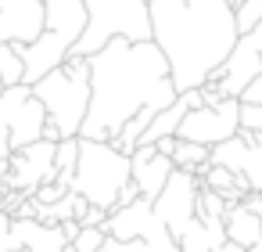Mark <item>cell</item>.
Segmentation results:
<instances>
[{"instance_id":"cell-28","label":"cell","mask_w":262,"mask_h":252,"mask_svg":"<svg viewBox=\"0 0 262 252\" xmlns=\"http://www.w3.org/2000/svg\"><path fill=\"white\" fill-rule=\"evenodd\" d=\"M155 151L165 155V159H172V151H176V137H162V141L155 144Z\"/></svg>"},{"instance_id":"cell-20","label":"cell","mask_w":262,"mask_h":252,"mask_svg":"<svg viewBox=\"0 0 262 252\" xmlns=\"http://www.w3.org/2000/svg\"><path fill=\"white\" fill-rule=\"evenodd\" d=\"M223 212H226V202L215 191L198 187V220H223Z\"/></svg>"},{"instance_id":"cell-14","label":"cell","mask_w":262,"mask_h":252,"mask_svg":"<svg viewBox=\"0 0 262 252\" xmlns=\"http://www.w3.org/2000/svg\"><path fill=\"white\" fill-rule=\"evenodd\" d=\"M223 227H226V241H233L237 248H255V245H262V220L244 205V202H237V205H226V212H223Z\"/></svg>"},{"instance_id":"cell-1","label":"cell","mask_w":262,"mask_h":252,"mask_svg":"<svg viewBox=\"0 0 262 252\" xmlns=\"http://www.w3.org/2000/svg\"><path fill=\"white\" fill-rule=\"evenodd\" d=\"M86 65H90V108L79 126V141L108 144L137 112L144 108L165 112L176 101L169 62L155 44L112 40L108 47L90 54Z\"/></svg>"},{"instance_id":"cell-26","label":"cell","mask_w":262,"mask_h":252,"mask_svg":"<svg viewBox=\"0 0 262 252\" xmlns=\"http://www.w3.org/2000/svg\"><path fill=\"white\" fill-rule=\"evenodd\" d=\"M137 198H140V191H137V184L129 180V184L122 187V195H119V202H115V209H126V205H133ZM115 209H112V212H115Z\"/></svg>"},{"instance_id":"cell-5","label":"cell","mask_w":262,"mask_h":252,"mask_svg":"<svg viewBox=\"0 0 262 252\" xmlns=\"http://www.w3.org/2000/svg\"><path fill=\"white\" fill-rule=\"evenodd\" d=\"M83 4H86V29L69 58H90L112 40L151 44L147 0H83Z\"/></svg>"},{"instance_id":"cell-15","label":"cell","mask_w":262,"mask_h":252,"mask_svg":"<svg viewBox=\"0 0 262 252\" xmlns=\"http://www.w3.org/2000/svg\"><path fill=\"white\" fill-rule=\"evenodd\" d=\"M194 177H198V184H201L205 191H215L226 205H237V202H244V198L251 195L248 184H244L237 173H230V169H223V166H212V162L201 166Z\"/></svg>"},{"instance_id":"cell-23","label":"cell","mask_w":262,"mask_h":252,"mask_svg":"<svg viewBox=\"0 0 262 252\" xmlns=\"http://www.w3.org/2000/svg\"><path fill=\"white\" fill-rule=\"evenodd\" d=\"M0 252H22V241L11 230V216L0 212Z\"/></svg>"},{"instance_id":"cell-21","label":"cell","mask_w":262,"mask_h":252,"mask_svg":"<svg viewBox=\"0 0 262 252\" xmlns=\"http://www.w3.org/2000/svg\"><path fill=\"white\" fill-rule=\"evenodd\" d=\"M104 241H108L104 230H79L76 241H72V252H97Z\"/></svg>"},{"instance_id":"cell-16","label":"cell","mask_w":262,"mask_h":252,"mask_svg":"<svg viewBox=\"0 0 262 252\" xmlns=\"http://www.w3.org/2000/svg\"><path fill=\"white\" fill-rule=\"evenodd\" d=\"M76 159H79V137L58 141V148H54V184H61L65 191H69V184H72Z\"/></svg>"},{"instance_id":"cell-17","label":"cell","mask_w":262,"mask_h":252,"mask_svg":"<svg viewBox=\"0 0 262 252\" xmlns=\"http://www.w3.org/2000/svg\"><path fill=\"white\" fill-rule=\"evenodd\" d=\"M208 155H212V148H205V144L176 141V151H172V166H176V169H183V173H198L201 166H208Z\"/></svg>"},{"instance_id":"cell-4","label":"cell","mask_w":262,"mask_h":252,"mask_svg":"<svg viewBox=\"0 0 262 252\" xmlns=\"http://www.w3.org/2000/svg\"><path fill=\"white\" fill-rule=\"evenodd\" d=\"M33 98L47 112V126L58 130L61 141L79 137V126L90 108V65L86 58H69L61 69L47 72L33 83Z\"/></svg>"},{"instance_id":"cell-27","label":"cell","mask_w":262,"mask_h":252,"mask_svg":"<svg viewBox=\"0 0 262 252\" xmlns=\"http://www.w3.org/2000/svg\"><path fill=\"white\" fill-rule=\"evenodd\" d=\"M104 252H144V248H140V241H115V238H108Z\"/></svg>"},{"instance_id":"cell-29","label":"cell","mask_w":262,"mask_h":252,"mask_svg":"<svg viewBox=\"0 0 262 252\" xmlns=\"http://www.w3.org/2000/svg\"><path fill=\"white\" fill-rule=\"evenodd\" d=\"M244 205H248V209L262 220V195H248V198H244Z\"/></svg>"},{"instance_id":"cell-9","label":"cell","mask_w":262,"mask_h":252,"mask_svg":"<svg viewBox=\"0 0 262 252\" xmlns=\"http://www.w3.org/2000/svg\"><path fill=\"white\" fill-rule=\"evenodd\" d=\"M198 177L194 173H183V169H172V177L165 180V187H162V195L151 202V209H155V216H158V223L172 234V241L198 220Z\"/></svg>"},{"instance_id":"cell-12","label":"cell","mask_w":262,"mask_h":252,"mask_svg":"<svg viewBox=\"0 0 262 252\" xmlns=\"http://www.w3.org/2000/svg\"><path fill=\"white\" fill-rule=\"evenodd\" d=\"M43 33V0H0V44L29 47Z\"/></svg>"},{"instance_id":"cell-24","label":"cell","mask_w":262,"mask_h":252,"mask_svg":"<svg viewBox=\"0 0 262 252\" xmlns=\"http://www.w3.org/2000/svg\"><path fill=\"white\" fill-rule=\"evenodd\" d=\"M65 195H69V191H65L61 184H43V187H36V191H33V198H36L40 205H54V202H61Z\"/></svg>"},{"instance_id":"cell-2","label":"cell","mask_w":262,"mask_h":252,"mask_svg":"<svg viewBox=\"0 0 262 252\" xmlns=\"http://www.w3.org/2000/svg\"><path fill=\"white\" fill-rule=\"evenodd\" d=\"M151 44L165 54L176 94L201 90L237 44V18L226 0H147Z\"/></svg>"},{"instance_id":"cell-6","label":"cell","mask_w":262,"mask_h":252,"mask_svg":"<svg viewBox=\"0 0 262 252\" xmlns=\"http://www.w3.org/2000/svg\"><path fill=\"white\" fill-rule=\"evenodd\" d=\"M126 184H129V155H119L112 144L101 141H79V159L69 191H76L86 205L112 212Z\"/></svg>"},{"instance_id":"cell-25","label":"cell","mask_w":262,"mask_h":252,"mask_svg":"<svg viewBox=\"0 0 262 252\" xmlns=\"http://www.w3.org/2000/svg\"><path fill=\"white\" fill-rule=\"evenodd\" d=\"M237 101H241V105H262V76H258V80H251Z\"/></svg>"},{"instance_id":"cell-8","label":"cell","mask_w":262,"mask_h":252,"mask_svg":"<svg viewBox=\"0 0 262 252\" xmlns=\"http://www.w3.org/2000/svg\"><path fill=\"white\" fill-rule=\"evenodd\" d=\"M237 119H241V101H233V98H223L219 105H201V108L183 115V123L176 130V141L215 148V144H223L237 133Z\"/></svg>"},{"instance_id":"cell-7","label":"cell","mask_w":262,"mask_h":252,"mask_svg":"<svg viewBox=\"0 0 262 252\" xmlns=\"http://www.w3.org/2000/svg\"><path fill=\"white\" fill-rule=\"evenodd\" d=\"M47 112L33 98V87L18 83L0 94V162H8L15 151L43 141Z\"/></svg>"},{"instance_id":"cell-33","label":"cell","mask_w":262,"mask_h":252,"mask_svg":"<svg viewBox=\"0 0 262 252\" xmlns=\"http://www.w3.org/2000/svg\"><path fill=\"white\" fill-rule=\"evenodd\" d=\"M22 252H26V248H22Z\"/></svg>"},{"instance_id":"cell-10","label":"cell","mask_w":262,"mask_h":252,"mask_svg":"<svg viewBox=\"0 0 262 252\" xmlns=\"http://www.w3.org/2000/svg\"><path fill=\"white\" fill-rule=\"evenodd\" d=\"M258 76H262V22H258L251 33L237 36L230 58L223 62V69H219L208 83H215V90H219L223 98H233V101H237V98L244 94V87H248L251 80H258Z\"/></svg>"},{"instance_id":"cell-22","label":"cell","mask_w":262,"mask_h":252,"mask_svg":"<svg viewBox=\"0 0 262 252\" xmlns=\"http://www.w3.org/2000/svg\"><path fill=\"white\" fill-rule=\"evenodd\" d=\"M237 130H248V133H262V105H241V119H237Z\"/></svg>"},{"instance_id":"cell-31","label":"cell","mask_w":262,"mask_h":252,"mask_svg":"<svg viewBox=\"0 0 262 252\" xmlns=\"http://www.w3.org/2000/svg\"><path fill=\"white\" fill-rule=\"evenodd\" d=\"M0 94H4V83H0Z\"/></svg>"},{"instance_id":"cell-18","label":"cell","mask_w":262,"mask_h":252,"mask_svg":"<svg viewBox=\"0 0 262 252\" xmlns=\"http://www.w3.org/2000/svg\"><path fill=\"white\" fill-rule=\"evenodd\" d=\"M22 76H26V69H22V58H18L15 44H0V83H4V90L18 87Z\"/></svg>"},{"instance_id":"cell-13","label":"cell","mask_w":262,"mask_h":252,"mask_svg":"<svg viewBox=\"0 0 262 252\" xmlns=\"http://www.w3.org/2000/svg\"><path fill=\"white\" fill-rule=\"evenodd\" d=\"M172 169H176L172 159L158 155L155 144H151V148L140 144V148L129 155V180L137 184V191H140L144 202H155V198L162 195V187H165V180L172 177Z\"/></svg>"},{"instance_id":"cell-19","label":"cell","mask_w":262,"mask_h":252,"mask_svg":"<svg viewBox=\"0 0 262 252\" xmlns=\"http://www.w3.org/2000/svg\"><path fill=\"white\" fill-rule=\"evenodd\" d=\"M233 8V18H237V36L251 33L258 22H262V0H226Z\"/></svg>"},{"instance_id":"cell-3","label":"cell","mask_w":262,"mask_h":252,"mask_svg":"<svg viewBox=\"0 0 262 252\" xmlns=\"http://www.w3.org/2000/svg\"><path fill=\"white\" fill-rule=\"evenodd\" d=\"M86 29V4L83 0H43V33L29 47H15L22 58V83L33 87L47 72L61 69Z\"/></svg>"},{"instance_id":"cell-30","label":"cell","mask_w":262,"mask_h":252,"mask_svg":"<svg viewBox=\"0 0 262 252\" xmlns=\"http://www.w3.org/2000/svg\"><path fill=\"white\" fill-rule=\"evenodd\" d=\"M61 252H72V245H65V248H61Z\"/></svg>"},{"instance_id":"cell-32","label":"cell","mask_w":262,"mask_h":252,"mask_svg":"<svg viewBox=\"0 0 262 252\" xmlns=\"http://www.w3.org/2000/svg\"><path fill=\"white\" fill-rule=\"evenodd\" d=\"M97 252H104V245H101V248H97Z\"/></svg>"},{"instance_id":"cell-11","label":"cell","mask_w":262,"mask_h":252,"mask_svg":"<svg viewBox=\"0 0 262 252\" xmlns=\"http://www.w3.org/2000/svg\"><path fill=\"white\" fill-rule=\"evenodd\" d=\"M212 166H223L230 173H237L251 195H262V133H248L237 130L230 141L215 144L208 155Z\"/></svg>"}]
</instances>
